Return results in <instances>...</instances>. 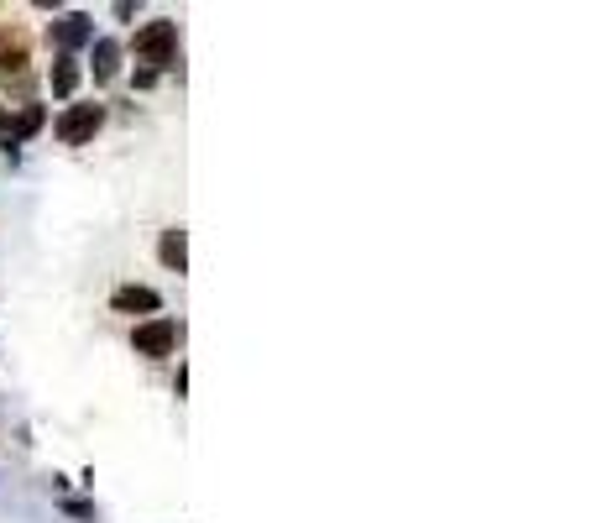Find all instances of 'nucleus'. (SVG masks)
I'll use <instances>...</instances> for the list:
<instances>
[{
  "label": "nucleus",
  "instance_id": "f257e3e1",
  "mask_svg": "<svg viewBox=\"0 0 596 523\" xmlns=\"http://www.w3.org/2000/svg\"><path fill=\"white\" fill-rule=\"evenodd\" d=\"M0 79H6V89H16V95H27V89H32L27 32H6V37H0Z\"/></svg>",
  "mask_w": 596,
  "mask_h": 523
},
{
  "label": "nucleus",
  "instance_id": "f03ea898",
  "mask_svg": "<svg viewBox=\"0 0 596 523\" xmlns=\"http://www.w3.org/2000/svg\"><path fill=\"white\" fill-rule=\"evenodd\" d=\"M131 48H136V63H168L173 58V48H178V27H173V21H147V27L142 32H136V42H131Z\"/></svg>",
  "mask_w": 596,
  "mask_h": 523
},
{
  "label": "nucleus",
  "instance_id": "7ed1b4c3",
  "mask_svg": "<svg viewBox=\"0 0 596 523\" xmlns=\"http://www.w3.org/2000/svg\"><path fill=\"white\" fill-rule=\"evenodd\" d=\"M95 131H100V105H68L58 116V142H68V147L89 142Z\"/></svg>",
  "mask_w": 596,
  "mask_h": 523
},
{
  "label": "nucleus",
  "instance_id": "20e7f679",
  "mask_svg": "<svg viewBox=\"0 0 596 523\" xmlns=\"http://www.w3.org/2000/svg\"><path fill=\"white\" fill-rule=\"evenodd\" d=\"M173 340H178V325L173 320H147V325H136L131 346H136V356H168Z\"/></svg>",
  "mask_w": 596,
  "mask_h": 523
},
{
  "label": "nucleus",
  "instance_id": "39448f33",
  "mask_svg": "<svg viewBox=\"0 0 596 523\" xmlns=\"http://www.w3.org/2000/svg\"><path fill=\"white\" fill-rule=\"evenodd\" d=\"M110 309H116V314H136V309H142V314H152V309H157V293H152V288H136V283H126V288H116V293H110Z\"/></svg>",
  "mask_w": 596,
  "mask_h": 523
},
{
  "label": "nucleus",
  "instance_id": "423d86ee",
  "mask_svg": "<svg viewBox=\"0 0 596 523\" xmlns=\"http://www.w3.org/2000/svg\"><path fill=\"white\" fill-rule=\"evenodd\" d=\"M157 257H163V267H173V272L189 267V246H183V231H163V241H157Z\"/></svg>",
  "mask_w": 596,
  "mask_h": 523
},
{
  "label": "nucleus",
  "instance_id": "0eeeda50",
  "mask_svg": "<svg viewBox=\"0 0 596 523\" xmlns=\"http://www.w3.org/2000/svg\"><path fill=\"white\" fill-rule=\"evenodd\" d=\"M116 58H121L116 42H100V48H95V79H100V84L116 79Z\"/></svg>",
  "mask_w": 596,
  "mask_h": 523
},
{
  "label": "nucleus",
  "instance_id": "6e6552de",
  "mask_svg": "<svg viewBox=\"0 0 596 523\" xmlns=\"http://www.w3.org/2000/svg\"><path fill=\"white\" fill-rule=\"evenodd\" d=\"M74 84H79V63H74V58H58V68H53V89H58V95H68Z\"/></svg>",
  "mask_w": 596,
  "mask_h": 523
},
{
  "label": "nucleus",
  "instance_id": "1a4fd4ad",
  "mask_svg": "<svg viewBox=\"0 0 596 523\" xmlns=\"http://www.w3.org/2000/svg\"><path fill=\"white\" fill-rule=\"evenodd\" d=\"M89 37V27H84V16H68L63 27H58V42H84Z\"/></svg>",
  "mask_w": 596,
  "mask_h": 523
},
{
  "label": "nucleus",
  "instance_id": "9d476101",
  "mask_svg": "<svg viewBox=\"0 0 596 523\" xmlns=\"http://www.w3.org/2000/svg\"><path fill=\"white\" fill-rule=\"evenodd\" d=\"M0 136H11V121H6V110H0Z\"/></svg>",
  "mask_w": 596,
  "mask_h": 523
}]
</instances>
